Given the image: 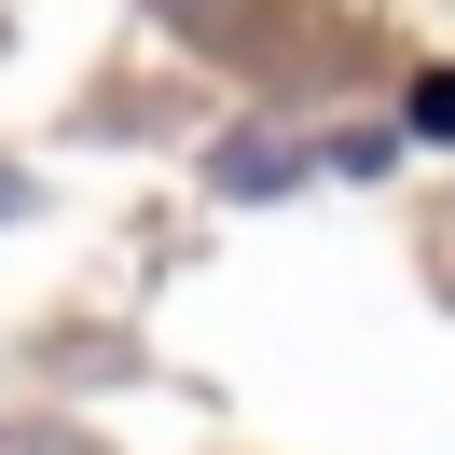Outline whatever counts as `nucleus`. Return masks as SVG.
<instances>
[{
	"mask_svg": "<svg viewBox=\"0 0 455 455\" xmlns=\"http://www.w3.org/2000/svg\"><path fill=\"white\" fill-rule=\"evenodd\" d=\"M414 124H427V139H455V69H427V84H414Z\"/></svg>",
	"mask_w": 455,
	"mask_h": 455,
	"instance_id": "obj_1",
	"label": "nucleus"
},
{
	"mask_svg": "<svg viewBox=\"0 0 455 455\" xmlns=\"http://www.w3.org/2000/svg\"><path fill=\"white\" fill-rule=\"evenodd\" d=\"M0 207H14V180H0Z\"/></svg>",
	"mask_w": 455,
	"mask_h": 455,
	"instance_id": "obj_2",
	"label": "nucleus"
}]
</instances>
